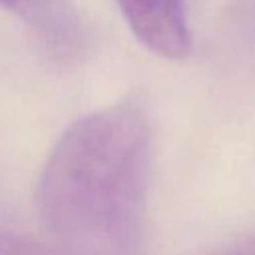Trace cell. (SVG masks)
<instances>
[{
  "label": "cell",
  "mask_w": 255,
  "mask_h": 255,
  "mask_svg": "<svg viewBox=\"0 0 255 255\" xmlns=\"http://www.w3.org/2000/svg\"><path fill=\"white\" fill-rule=\"evenodd\" d=\"M151 165V126L135 100L76 120L42 167L36 203L70 255H135Z\"/></svg>",
  "instance_id": "6da1fadb"
},
{
  "label": "cell",
  "mask_w": 255,
  "mask_h": 255,
  "mask_svg": "<svg viewBox=\"0 0 255 255\" xmlns=\"http://www.w3.org/2000/svg\"><path fill=\"white\" fill-rule=\"evenodd\" d=\"M133 36L153 54L181 60L191 52V30L183 0H116Z\"/></svg>",
  "instance_id": "7a4b0ae2"
},
{
  "label": "cell",
  "mask_w": 255,
  "mask_h": 255,
  "mask_svg": "<svg viewBox=\"0 0 255 255\" xmlns=\"http://www.w3.org/2000/svg\"><path fill=\"white\" fill-rule=\"evenodd\" d=\"M0 8L28 26L60 58H72L84 46L82 18L72 0H0Z\"/></svg>",
  "instance_id": "3957f363"
},
{
  "label": "cell",
  "mask_w": 255,
  "mask_h": 255,
  "mask_svg": "<svg viewBox=\"0 0 255 255\" xmlns=\"http://www.w3.org/2000/svg\"><path fill=\"white\" fill-rule=\"evenodd\" d=\"M209 255H255V235L233 241L217 251H211Z\"/></svg>",
  "instance_id": "277c9868"
}]
</instances>
